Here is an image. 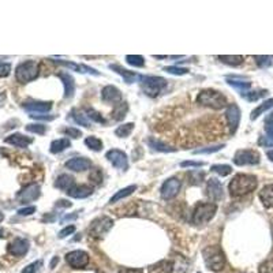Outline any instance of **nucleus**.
<instances>
[{
	"label": "nucleus",
	"mask_w": 273,
	"mask_h": 273,
	"mask_svg": "<svg viewBox=\"0 0 273 273\" xmlns=\"http://www.w3.org/2000/svg\"><path fill=\"white\" fill-rule=\"evenodd\" d=\"M202 165L204 163H201V161H183L181 164V167H191V168H200Z\"/></svg>",
	"instance_id": "obj_53"
},
{
	"label": "nucleus",
	"mask_w": 273,
	"mask_h": 273,
	"mask_svg": "<svg viewBox=\"0 0 273 273\" xmlns=\"http://www.w3.org/2000/svg\"><path fill=\"white\" fill-rule=\"evenodd\" d=\"M137 190V186L135 184H131V186H127V187L121 188V190H119L118 193H116L112 198H111V204H114V202H118V201L123 200V198H126V197H128L130 194H133L134 191Z\"/></svg>",
	"instance_id": "obj_31"
},
{
	"label": "nucleus",
	"mask_w": 273,
	"mask_h": 273,
	"mask_svg": "<svg viewBox=\"0 0 273 273\" xmlns=\"http://www.w3.org/2000/svg\"><path fill=\"white\" fill-rule=\"evenodd\" d=\"M86 116H88L91 121H97V123H105V119L98 114L97 111H94L93 108H86Z\"/></svg>",
	"instance_id": "obj_42"
},
{
	"label": "nucleus",
	"mask_w": 273,
	"mask_h": 273,
	"mask_svg": "<svg viewBox=\"0 0 273 273\" xmlns=\"http://www.w3.org/2000/svg\"><path fill=\"white\" fill-rule=\"evenodd\" d=\"M134 130V123H124V124H121L119 127L115 130V134L118 137H121V138H126L128 137L131 131Z\"/></svg>",
	"instance_id": "obj_36"
},
{
	"label": "nucleus",
	"mask_w": 273,
	"mask_h": 273,
	"mask_svg": "<svg viewBox=\"0 0 273 273\" xmlns=\"http://www.w3.org/2000/svg\"><path fill=\"white\" fill-rule=\"evenodd\" d=\"M257 187V178L249 174H238L230 182V193L232 197H242L254 191Z\"/></svg>",
	"instance_id": "obj_1"
},
{
	"label": "nucleus",
	"mask_w": 273,
	"mask_h": 273,
	"mask_svg": "<svg viewBox=\"0 0 273 273\" xmlns=\"http://www.w3.org/2000/svg\"><path fill=\"white\" fill-rule=\"evenodd\" d=\"M38 197H40V186L36 184V183L29 184V186L22 188L18 193V195H17V198L21 202H31V201L37 200Z\"/></svg>",
	"instance_id": "obj_13"
},
{
	"label": "nucleus",
	"mask_w": 273,
	"mask_h": 273,
	"mask_svg": "<svg viewBox=\"0 0 273 273\" xmlns=\"http://www.w3.org/2000/svg\"><path fill=\"white\" fill-rule=\"evenodd\" d=\"M74 186H75V181H74V178L73 176L67 175V174H63V175L59 176V178L56 179V182H55V187L61 188V190L66 191V193H68Z\"/></svg>",
	"instance_id": "obj_24"
},
{
	"label": "nucleus",
	"mask_w": 273,
	"mask_h": 273,
	"mask_svg": "<svg viewBox=\"0 0 273 273\" xmlns=\"http://www.w3.org/2000/svg\"><path fill=\"white\" fill-rule=\"evenodd\" d=\"M3 234H4V231H3V228H0V238H3Z\"/></svg>",
	"instance_id": "obj_60"
},
{
	"label": "nucleus",
	"mask_w": 273,
	"mask_h": 273,
	"mask_svg": "<svg viewBox=\"0 0 273 273\" xmlns=\"http://www.w3.org/2000/svg\"><path fill=\"white\" fill-rule=\"evenodd\" d=\"M26 130H28L29 133H34V134H40V135H43V134L45 133L47 127H45L44 124H28V126H26Z\"/></svg>",
	"instance_id": "obj_45"
},
{
	"label": "nucleus",
	"mask_w": 273,
	"mask_h": 273,
	"mask_svg": "<svg viewBox=\"0 0 273 273\" xmlns=\"http://www.w3.org/2000/svg\"><path fill=\"white\" fill-rule=\"evenodd\" d=\"M217 212V207L211 202H202L195 207L193 212V223L197 225L207 224L208 221H211L214 214Z\"/></svg>",
	"instance_id": "obj_5"
},
{
	"label": "nucleus",
	"mask_w": 273,
	"mask_h": 273,
	"mask_svg": "<svg viewBox=\"0 0 273 273\" xmlns=\"http://www.w3.org/2000/svg\"><path fill=\"white\" fill-rule=\"evenodd\" d=\"M89 181H91L93 184H96V186H98L100 183L103 182V174H101L100 168H94V170H91V175H89Z\"/></svg>",
	"instance_id": "obj_41"
},
{
	"label": "nucleus",
	"mask_w": 273,
	"mask_h": 273,
	"mask_svg": "<svg viewBox=\"0 0 273 273\" xmlns=\"http://www.w3.org/2000/svg\"><path fill=\"white\" fill-rule=\"evenodd\" d=\"M126 112H127V104L126 103H119L116 104L115 108L112 111V118L115 121H121L124 116H126Z\"/></svg>",
	"instance_id": "obj_35"
},
{
	"label": "nucleus",
	"mask_w": 273,
	"mask_h": 273,
	"mask_svg": "<svg viewBox=\"0 0 273 273\" xmlns=\"http://www.w3.org/2000/svg\"><path fill=\"white\" fill-rule=\"evenodd\" d=\"M225 116H227V121H228V126H230L231 133L234 134L238 130V126H239V121H241V109H239V107H238L237 104H230V105L227 107Z\"/></svg>",
	"instance_id": "obj_12"
},
{
	"label": "nucleus",
	"mask_w": 273,
	"mask_h": 273,
	"mask_svg": "<svg viewBox=\"0 0 273 273\" xmlns=\"http://www.w3.org/2000/svg\"><path fill=\"white\" fill-rule=\"evenodd\" d=\"M234 163L237 165H257L260 163V154L255 151H249V149H243L238 151L234 156Z\"/></svg>",
	"instance_id": "obj_8"
},
{
	"label": "nucleus",
	"mask_w": 273,
	"mask_h": 273,
	"mask_svg": "<svg viewBox=\"0 0 273 273\" xmlns=\"http://www.w3.org/2000/svg\"><path fill=\"white\" fill-rule=\"evenodd\" d=\"M126 61L130 66L134 67H144L145 66V59L140 56V55H127L126 56Z\"/></svg>",
	"instance_id": "obj_38"
},
{
	"label": "nucleus",
	"mask_w": 273,
	"mask_h": 273,
	"mask_svg": "<svg viewBox=\"0 0 273 273\" xmlns=\"http://www.w3.org/2000/svg\"><path fill=\"white\" fill-rule=\"evenodd\" d=\"M66 261L74 269H82L89 264V254L84 250H74L66 255Z\"/></svg>",
	"instance_id": "obj_9"
},
{
	"label": "nucleus",
	"mask_w": 273,
	"mask_h": 273,
	"mask_svg": "<svg viewBox=\"0 0 273 273\" xmlns=\"http://www.w3.org/2000/svg\"><path fill=\"white\" fill-rule=\"evenodd\" d=\"M167 73L174 74V75H184V74L188 73L187 68H182V67H176V66H168L164 68Z\"/></svg>",
	"instance_id": "obj_44"
},
{
	"label": "nucleus",
	"mask_w": 273,
	"mask_h": 273,
	"mask_svg": "<svg viewBox=\"0 0 273 273\" xmlns=\"http://www.w3.org/2000/svg\"><path fill=\"white\" fill-rule=\"evenodd\" d=\"M119 273H144L142 269H128V268H123L119 271Z\"/></svg>",
	"instance_id": "obj_54"
},
{
	"label": "nucleus",
	"mask_w": 273,
	"mask_h": 273,
	"mask_svg": "<svg viewBox=\"0 0 273 273\" xmlns=\"http://www.w3.org/2000/svg\"><path fill=\"white\" fill-rule=\"evenodd\" d=\"M34 212H36V207H26L19 209L18 214L19 216H30V214H33Z\"/></svg>",
	"instance_id": "obj_52"
},
{
	"label": "nucleus",
	"mask_w": 273,
	"mask_h": 273,
	"mask_svg": "<svg viewBox=\"0 0 273 273\" xmlns=\"http://www.w3.org/2000/svg\"><path fill=\"white\" fill-rule=\"evenodd\" d=\"M267 156H268V158H269V160H271V161L273 163V151H269V152L267 153Z\"/></svg>",
	"instance_id": "obj_58"
},
{
	"label": "nucleus",
	"mask_w": 273,
	"mask_h": 273,
	"mask_svg": "<svg viewBox=\"0 0 273 273\" xmlns=\"http://www.w3.org/2000/svg\"><path fill=\"white\" fill-rule=\"evenodd\" d=\"M55 63H58V64H61V66H64L67 67L68 70H71V71H77V73H91L93 75H98V73L94 70V68H91V67H88L85 64H77V63H74V61H55Z\"/></svg>",
	"instance_id": "obj_20"
},
{
	"label": "nucleus",
	"mask_w": 273,
	"mask_h": 273,
	"mask_svg": "<svg viewBox=\"0 0 273 273\" xmlns=\"http://www.w3.org/2000/svg\"><path fill=\"white\" fill-rule=\"evenodd\" d=\"M211 171L220 176H227L232 172V168H231L230 165H225V164H223V165H221V164H217V165H213L212 168H211Z\"/></svg>",
	"instance_id": "obj_39"
},
{
	"label": "nucleus",
	"mask_w": 273,
	"mask_h": 273,
	"mask_svg": "<svg viewBox=\"0 0 273 273\" xmlns=\"http://www.w3.org/2000/svg\"><path fill=\"white\" fill-rule=\"evenodd\" d=\"M207 194L208 197L212 201H220L223 198V187H221V183L218 182L217 179H209L207 184Z\"/></svg>",
	"instance_id": "obj_16"
},
{
	"label": "nucleus",
	"mask_w": 273,
	"mask_h": 273,
	"mask_svg": "<svg viewBox=\"0 0 273 273\" xmlns=\"http://www.w3.org/2000/svg\"><path fill=\"white\" fill-rule=\"evenodd\" d=\"M71 116H73V119L77 123H79L81 126H85V127H91V121H89V118L84 114V112H81L78 109H73L71 111Z\"/></svg>",
	"instance_id": "obj_34"
},
{
	"label": "nucleus",
	"mask_w": 273,
	"mask_h": 273,
	"mask_svg": "<svg viewBox=\"0 0 273 273\" xmlns=\"http://www.w3.org/2000/svg\"><path fill=\"white\" fill-rule=\"evenodd\" d=\"M77 218V214H71V216H66L63 218V221H67V220H75Z\"/></svg>",
	"instance_id": "obj_57"
},
{
	"label": "nucleus",
	"mask_w": 273,
	"mask_h": 273,
	"mask_svg": "<svg viewBox=\"0 0 273 273\" xmlns=\"http://www.w3.org/2000/svg\"><path fill=\"white\" fill-rule=\"evenodd\" d=\"M85 145L89 148V149H91V151H101L103 149V142H101V140L100 138H97V137H88L85 140Z\"/></svg>",
	"instance_id": "obj_37"
},
{
	"label": "nucleus",
	"mask_w": 273,
	"mask_h": 273,
	"mask_svg": "<svg viewBox=\"0 0 273 273\" xmlns=\"http://www.w3.org/2000/svg\"><path fill=\"white\" fill-rule=\"evenodd\" d=\"M264 146H273V123H265V135L260 140Z\"/></svg>",
	"instance_id": "obj_32"
},
{
	"label": "nucleus",
	"mask_w": 273,
	"mask_h": 273,
	"mask_svg": "<svg viewBox=\"0 0 273 273\" xmlns=\"http://www.w3.org/2000/svg\"><path fill=\"white\" fill-rule=\"evenodd\" d=\"M227 84L230 86H232L234 89H237V91L242 94V97H244V96L249 93L250 88H251V84L247 82V81H238V79L234 78L227 79Z\"/></svg>",
	"instance_id": "obj_26"
},
{
	"label": "nucleus",
	"mask_w": 273,
	"mask_h": 273,
	"mask_svg": "<svg viewBox=\"0 0 273 273\" xmlns=\"http://www.w3.org/2000/svg\"><path fill=\"white\" fill-rule=\"evenodd\" d=\"M149 273H172L174 272V262L170 260H161V261L153 264L148 268Z\"/></svg>",
	"instance_id": "obj_21"
},
{
	"label": "nucleus",
	"mask_w": 273,
	"mask_h": 273,
	"mask_svg": "<svg viewBox=\"0 0 273 273\" xmlns=\"http://www.w3.org/2000/svg\"><path fill=\"white\" fill-rule=\"evenodd\" d=\"M258 273H273V258L262 262L258 268Z\"/></svg>",
	"instance_id": "obj_46"
},
{
	"label": "nucleus",
	"mask_w": 273,
	"mask_h": 273,
	"mask_svg": "<svg viewBox=\"0 0 273 273\" xmlns=\"http://www.w3.org/2000/svg\"><path fill=\"white\" fill-rule=\"evenodd\" d=\"M267 94V91H249L244 97L247 98L249 101H255V100H258L260 97L262 96H265Z\"/></svg>",
	"instance_id": "obj_48"
},
{
	"label": "nucleus",
	"mask_w": 273,
	"mask_h": 273,
	"mask_svg": "<svg viewBox=\"0 0 273 273\" xmlns=\"http://www.w3.org/2000/svg\"><path fill=\"white\" fill-rule=\"evenodd\" d=\"M41 267H43V261L38 260V261H34L31 262V264H29V265L22 271V273H36Z\"/></svg>",
	"instance_id": "obj_47"
},
{
	"label": "nucleus",
	"mask_w": 273,
	"mask_h": 273,
	"mask_svg": "<svg viewBox=\"0 0 273 273\" xmlns=\"http://www.w3.org/2000/svg\"><path fill=\"white\" fill-rule=\"evenodd\" d=\"M204 261L213 272H220L225 265V257L218 246H208L202 251Z\"/></svg>",
	"instance_id": "obj_2"
},
{
	"label": "nucleus",
	"mask_w": 273,
	"mask_h": 273,
	"mask_svg": "<svg viewBox=\"0 0 273 273\" xmlns=\"http://www.w3.org/2000/svg\"><path fill=\"white\" fill-rule=\"evenodd\" d=\"M30 118L33 119H43V121H52L54 116H40V115H30Z\"/></svg>",
	"instance_id": "obj_55"
},
{
	"label": "nucleus",
	"mask_w": 273,
	"mask_h": 273,
	"mask_svg": "<svg viewBox=\"0 0 273 273\" xmlns=\"http://www.w3.org/2000/svg\"><path fill=\"white\" fill-rule=\"evenodd\" d=\"M142 89L149 97H156L160 91L167 86V81L163 77H154V75H146L142 77Z\"/></svg>",
	"instance_id": "obj_6"
},
{
	"label": "nucleus",
	"mask_w": 273,
	"mask_h": 273,
	"mask_svg": "<svg viewBox=\"0 0 273 273\" xmlns=\"http://www.w3.org/2000/svg\"><path fill=\"white\" fill-rule=\"evenodd\" d=\"M70 146H71V142L68 138H61V140H56L51 144L49 151H51V153L56 154V153H61L63 151H66L67 148H70Z\"/></svg>",
	"instance_id": "obj_29"
},
{
	"label": "nucleus",
	"mask_w": 273,
	"mask_h": 273,
	"mask_svg": "<svg viewBox=\"0 0 273 273\" xmlns=\"http://www.w3.org/2000/svg\"><path fill=\"white\" fill-rule=\"evenodd\" d=\"M91 160L86 157H74L68 160L66 163V167L68 170L74 171V172H79V171H85L91 168Z\"/></svg>",
	"instance_id": "obj_19"
},
{
	"label": "nucleus",
	"mask_w": 273,
	"mask_h": 273,
	"mask_svg": "<svg viewBox=\"0 0 273 273\" xmlns=\"http://www.w3.org/2000/svg\"><path fill=\"white\" fill-rule=\"evenodd\" d=\"M224 148V145H216V146H208V148H204V149H197L194 151V154H209V153H214L221 151Z\"/></svg>",
	"instance_id": "obj_43"
},
{
	"label": "nucleus",
	"mask_w": 273,
	"mask_h": 273,
	"mask_svg": "<svg viewBox=\"0 0 273 273\" xmlns=\"http://www.w3.org/2000/svg\"><path fill=\"white\" fill-rule=\"evenodd\" d=\"M91 193H93L91 187L86 186V184H79V186H74L67 194L70 195V197H73V198H86Z\"/></svg>",
	"instance_id": "obj_25"
},
{
	"label": "nucleus",
	"mask_w": 273,
	"mask_h": 273,
	"mask_svg": "<svg viewBox=\"0 0 273 273\" xmlns=\"http://www.w3.org/2000/svg\"><path fill=\"white\" fill-rule=\"evenodd\" d=\"M197 101L204 105V107H209L213 109H223L227 104V98L223 93L213 89H205L198 94Z\"/></svg>",
	"instance_id": "obj_3"
},
{
	"label": "nucleus",
	"mask_w": 273,
	"mask_h": 273,
	"mask_svg": "<svg viewBox=\"0 0 273 273\" xmlns=\"http://www.w3.org/2000/svg\"><path fill=\"white\" fill-rule=\"evenodd\" d=\"M4 142H6V144H10V145L12 146H17V148H28V146L33 142V138L17 133L8 135L6 140H4Z\"/></svg>",
	"instance_id": "obj_18"
},
{
	"label": "nucleus",
	"mask_w": 273,
	"mask_h": 273,
	"mask_svg": "<svg viewBox=\"0 0 273 273\" xmlns=\"http://www.w3.org/2000/svg\"><path fill=\"white\" fill-rule=\"evenodd\" d=\"M11 71V64L8 63H0V78H4Z\"/></svg>",
	"instance_id": "obj_49"
},
{
	"label": "nucleus",
	"mask_w": 273,
	"mask_h": 273,
	"mask_svg": "<svg viewBox=\"0 0 273 273\" xmlns=\"http://www.w3.org/2000/svg\"><path fill=\"white\" fill-rule=\"evenodd\" d=\"M64 134L68 135V137H71V138H79V137L82 135V133L79 131L78 128H74V127L66 128V130H64Z\"/></svg>",
	"instance_id": "obj_50"
},
{
	"label": "nucleus",
	"mask_w": 273,
	"mask_h": 273,
	"mask_svg": "<svg viewBox=\"0 0 273 273\" xmlns=\"http://www.w3.org/2000/svg\"><path fill=\"white\" fill-rule=\"evenodd\" d=\"M109 68L112 71L119 74V75H121L124 78V81H126V84H133V82H137L138 79H142V75L134 73V71H130V70H126V68H123L119 64H109Z\"/></svg>",
	"instance_id": "obj_17"
},
{
	"label": "nucleus",
	"mask_w": 273,
	"mask_h": 273,
	"mask_svg": "<svg viewBox=\"0 0 273 273\" xmlns=\"http://www.w3.org/2000/svg\"><path fill=\"white\" fill-rule=\"evenodd\" d=\"M29 251V242L24 238H15L8 244V253L15 257H22Z\"/></svg>",
	"instance_id": "obj_14"
},
{
	"label": "nucleus",
	"mask_w": 273,
	"mask_h": 273,
	"mask_svg": "<svg viewBox=\"0 0 273 273\" xmlns=\"http://www.w3.org/2000/svg\"><path fill=\"white\" fill-rule=\"evenodd\" d=\"M74 231H75V227L74 225H67V227H64L63 230L59 232V238H66V237H68V235H71L73 234Z\"/></svg>",
	"instance_id": "obj_51"
},
{
	"label": "nucleus",
	"mask_w": 273,
	"mask_h": 273,
	"mask_svg": "<svg viewBox=\"0 0 273 273\" xmlns=\"http://www.w3.org/2000/svg\"><path fill=\"white\" fill-rule=\"evenodd\" d=\"M24 108L31 112V114H34V112H48L52 108V103L51 101H30V103L24 104Z\"/></svg>",
	"instance_id": "obj_22"
},
{
	"label": "nucleus",
	"mask_w": 273,
	"mask_h": 273,
	"mask_svg": "<svg viewBox=\"0 0 273 273\" xmlns=\"http://www.w3.org/2000/svg\"><path fill=\"white\" fill-rule=\"evenodd\" d=\"M59 78L63 81V85H64V97L71 98L74 96V91H75V84H74L73 77L67 73H61Z\"/></svg>",
	"instance_id": "obj_23"
},
{
	"label": "nucleus",
	"mask_w": 273,
	"mask_h": 273,
	"mask_svg": "<svg viewBox=\"0 0 273 273\" xmlns=\"http://www.w3.org/2000/svg\"><path fill=\"white\" fill-rule=\"evenodd\" d=\"M3 220H4V214L0 212V221H3Z\"/></svg>",
	"instance_id": "obj_59"
},
{
	"label": "nucleus",
	"mask_w": 273,
	"mask_h": 273,
	"mask_svg": "<svg viewBox=\"0 0 273 273\" xmlns=\"http://www.w3.org/2000/svg\"><path fill=\"white\" fill-rule=\"evenodd\" d=\"M271 108H273V98L265 100L264 103L260 104V105H258V107L251 112V116H250V118H251V121H255L258 116L262 115L264 112H267L268 109H271Z\"/></svg>",
	"instance_id": "obj_30"
},
{
	"label": "nucleus",
	"mask_w": 273,
	"mask_h": 273,
	"mask_svg": "<svg viewBox=\"0 0 273 273\" xmlns=\"http://www.w3.org/2000/svg\"><path fill=\"white\" fill-rule=\"evenodd\" d=\"M114 225V220L108 216H100V217L94 218L91 221V227H89V232L91 237L94 238H101L105 235Z\"/></svg>",
	"instance_id": "obj_7"
},
{
	"label": "nucleus",
	"mask_w": 273,
	"mask_h": 273,
	"mask_svg": "<svg viewBox=\"0 0 273 273\" xmlns=\"http://www.w3.org/2000/svg\"><path fill=\"white\" fill-rule=\"evenodd\" d=\"M101 98H103L105 103L115 104L116 105V103H121V93L115 86L108 85L101 91Z\"/></svg>",
	"instance_id": "obj_15"
},
{
	"label": "nucleus",
	"mask_w": 273,
	"mask_h": 273,
	"mask_svg": "<svg viewBox=\"0 0 273 273\" xmlns=\"http://www.w3.org/2000/svg\"><path fill=\"white\" fill-rule=\"evenodd\" d=\"M181 186H182V183H181L179 179H176V178H171L168 181H165L163 183V186H161V197H163L164 200L174 198L179 193Z\"/></svg>",
	"instance_id": "obj_11"
},
{
	"label": "nucleus",
	"mask_w": 273,
	"mask_h": 273,
	"mask_svg": "<svg viewBox=\"0 0 273 273\" xmlns=\"http://www.w3.org/2000/svg\"><path fill=\"white\" fill-rule=\"evenodd\" d=\"M38 77V63L34 61H26L21 63L15 70V78L21 84H28Z\"/></svg>",
	"instance_id": "obj_4"
},
{
	"label": "nucleus",
	"mask_w": 273,
	"mask_h": 273,
	"mask_svg": "<svg viewBox=\"0 0 273 273\" xmlns=\"http://www.w3.org/2000/svg\"><path fill=\"white\" fill-rule=\"evenodd\" d=\"M254 59L261 68H267L273 64V56H254Z\"/></svg>",
	"instance_id": "obj_40"
},
{
	"label": "nucleus",
	"mask_w": 273,
	"mask_h": 273,
	"mask_svg": "<svg viewBox=\"0 0 273 273\" xmlns=\"http://www.w3.org/2000/svg\"><path fill=\"white\" fill-rule=\"evenodd\" d=\"M148 145L151 146L152 149L157 151V152H163V153H168V152H175V148H171L167 144H164L160 140H156V138H149L148 140Z\"/></svg>",
	"instance_id": "obj_28"
},
{
	"label": "nucleus",
	"mask_w": 273,
	"mask_h": 273,
	"mask_svg": "<svg viewBox=\"0 0 273 273\" xmlns=\"http://www.w3.org/2000/svg\"><path fill=\"white\" fill-rule=\"evenodd\" d=\"M218 61H221L228 66H239V64H242L244 59H243V56H238V55H234V56L221 55V56H218Z\"/></svg>",
	"instance_id": "obj_33"
},
{
	"label": "nucleus",
	"mask_w": 273,
	"mask_h": 273,
	"mask_svg": "<svg viewBox=\"0 0 273 273\" xmlns=\"http://www.w3.org/2000/svg\"><path fill=\"white\" fill-rule=\"evenodd\" d=\"M260 200L264 204V207L273 209V183L272 184H267L260 191Z\"/></svg>",
	"instance_id": "obj_27"
},
{
	"label": "nucleus",
	"mask_w": 273,
	"mask_h": 273,
	"mask_svg": "<svg viewBox=\"0 0 273 273\" xmlns=\"http://www.w3.org/2000/svg\"><path fill=\"white\" fill-rule=\"evenodd\" d=\"M107 158L109 163H112V165L115 168L119 170H127L128 167V158L127 154L124 152H121L119 149H111L109 152H107Z\"/></svg>",
	"instance_id": "obj_10"
},
{
	"label": "nucleus",
	"mask_w": 273,
	"mask_h": 273,
	"mask_svg": "<svg viewBox=\"0 0 273 273\" xmlns=\"http://www.w3.org/2000/svg\"><path fill=\"white\" fill-rule=\"evenodd\" d=\"M265 123H273V112H271V114L267 116V119H265Z\"/></svg>",
	"instance_id": "obj_56"
}]
</instances>
